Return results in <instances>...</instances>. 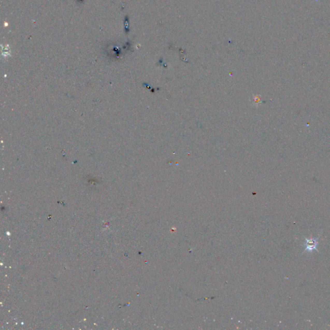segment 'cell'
I'll use <instances>...</instances> for the list:
<instances>
[{
    "instance_id": "cell-1",
    "label": "cell",
    "mask_w": 330,
    "mask_h": 330,
    "mask_svg": "<svg viewBox=\"0 0 330 330\" xmlns=\"http://www.w3.org/2000/svg\"><path fill=\"white\" fill-rule=\"evenodd\" d=\"M306 243L305 245V251H311L316 249L317 246V241L316 239H306Z\"/></svg>"
}]
</instances>
